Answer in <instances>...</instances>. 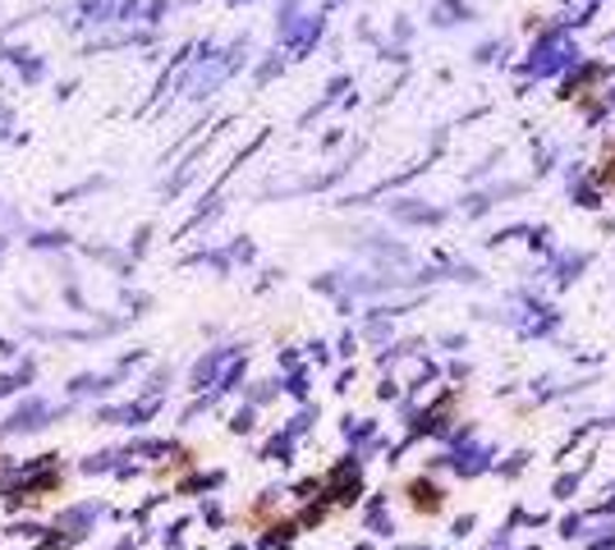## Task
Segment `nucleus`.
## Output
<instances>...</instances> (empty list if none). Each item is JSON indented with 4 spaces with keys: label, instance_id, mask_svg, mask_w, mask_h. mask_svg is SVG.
<instances>
[{
    "label": "nucleus",
    "instance_id": "7ed1b4c3",
    "mask_svg": "<svg viewBox=\"0 0 615 550\" xmlns=\"http://www.w3.org/2000/svg\"><path fill=\"white\" fill-rule=\"evenodd\" d=\"M597 183H602V189H615V143L606 147V156L597 161Z\"/></svg>",
    "mask_w": 615,
    "mask_h": 550
},
{
    "label": "nucleus",
    "instance_id": "f257e3e1",
    "mask_svg": "<svg viewBox=\"0 0 615 550\" xmlns=\"http://www.w3.org/2000/svg\"><path fill=\"white\" fill-rule=\"evenodd\" d=\"M313 491H317V495H313V509L331 514V509H340V505H354V501H358V491H364V478H358L354 463H336Z\"/></svg>",
    "mask_w": 615,
    "mask_h": 550
},
{
    "label": "nucleus",
    "instance_id": "f03ea898",
    "mask_svg": "<svg viewBox=\"0 0 615 550\" xmlns=\"http://www.w3.org/2000/svg\"><path fill=\"white\" fill-rule=\"evenodd\" d=\"M404 501H409V509H414L418 518H441L446 514V491L432 482V478L404 482Z\"/></svg>",
    "mask_w": 615,
    "mask_h": 550
}]
</instances>
